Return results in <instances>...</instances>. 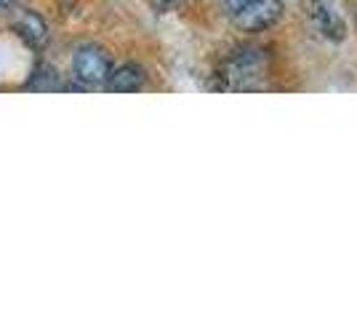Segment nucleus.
Wrapping results in <instances>:
<instances>
[{"label":"nucleus","mask_w":357,"mask_h":320,"mask_svg":"<svg viewBox=\"0 0 357 320\" xmlns=\"http://www.w3.org/2000/svg\"><path fill=\"white\" fill-rule=\"evenodd\" d=\"M264 70H267V56L261 51H240L238 56L227 61V70H224L227 89H235V91L256 89V80L264 77Z\"/></svg>","instance_id":"obj_1"},{"label":"nucleus","mask_w":357,"mask_h":320,"mask_svg":"<svg viewBox=\"0 0 357 320\" xmlns=\"http://www.w3.org/2000/svg\"><path fill=\"white\" fill-rule=\"evenodd\" d=\"M73 70L77 83H83L86 89L93 86H105L112 73V61L107 56V51L99 46H83L73 59Z\"/></svg>","instance_id":"obj_2"},{"label":"nucleus","mask_w":357,"mask_h":320,"mask_svg":"<svg viewBox=\"0 0 357 320\" xmlns=\"http://www.w3.org/2000/svg\"><path fill=\"white\" fill-rule=\"evenodd\" d=\"M283 16V0H248L232 14L243 32H264L275 27Z\"/></svg>","instance_id":"obj_3"},{"label":"nucleus","mask_w":357,"mask_h":320,"mask_svg":"<svg viewBox=\"0 0 357 320\" xmlns=\"http://www.w3.org/2000/svg\"><path fill=\"white\" fill-rule=\"evenodd\" d=\"M144 80H147L144 70L139 64L128 61V64H120L109 73V80L105 83V89L112 93H134L144 86Z\"/></svg>","instance_id":"obj_4"},{"label":"nucleus","mask_w":357,"mask_h":320,"mask_svg":"<svg viewBox=\"0 0 357 320\" xmlns=\"http://www.w3.org/2000/svg\"><path fill=\"white\" fill-rule=\"evenodd\" d=\"M14 32L32 48L45 46V40H48V24L43 22V16L35 14V11H22L16 16Z\"/></svg>","instance_id":"obj_5"},{"label":"nucleus","mask_w":357,"mask_h":320,"mask_svg":"<svg viewBox=\"0 0 357 320\" xmlns=\"http://www.w3.org/2000/svg\"><path fill=\"white\" fill-rule=\"evenodd\" d=\"M312 19L317 22L320 32L331 40H342L344 38V22L326 6V0H312Z\"/></svg>","instance_id":"obj_6"},{"label":"nucleus","mask_w":357,"mask_h":320,"mask_svg":"<svg viewBox=\"0 0 357 320\" xmlns=\"http://www.w3.org/2000/svg\"><path fill=\"white\" fill-rule=\"evenodd\" d=\"M27 89L30 91H54V89H59L56 70L54 67H38L30 75V80H27Z\"/></svg>","instance_id":"obj_7"},{"label":"nucleus","mask_w":357,"mask_h":320,"mask_svg":"<svg viewBox=\"0 0 357 320\" xmlns=\"http://www.w3.org/2000/svg\"><path fill=\"white\" fill-rule=\"evenodd\" d=\"M245 3H248V0H224V6H227L229 14H235L240 6H245Z\"/></svg>","instance_id":"obj_8"},{"label":"nucleus","mask_w":357,"mask_h":320,"mask_svg":"<svg viewBox=\"0 0 357 320\" xmlns=\"http://www.w3.org/2000/svg\"><path fill=\"white\" fill-rule=\"evenodd\" d=\"M16 0H0V11H3V8H8V6H14Z\"/></svg>","instance_id":"obj_9"}]
</instances>
